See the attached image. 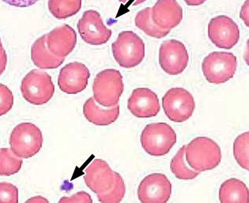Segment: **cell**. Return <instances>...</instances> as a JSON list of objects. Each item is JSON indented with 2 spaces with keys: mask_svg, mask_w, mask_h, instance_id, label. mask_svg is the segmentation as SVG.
I'll list each match as a JSON object with an SVG mask.
<instances>
[{
  "mask_svg": "<svg viewBox=\"0 0 249 203\" xmlns=\"http://www.w3.org/2000/svg\"><path fill=\"white\" fill-rule=\"evenodd\" d=\"M185 160L196 171H209L222 161V151L214 141L207 137H197L185 146Z\"/></svg>",
  "mask_w": 249,
  "mask_h": 203,
  "instance_id": "cell-1",
  "label": "cell"
},
{
  "mask_svg": "<svg viewBox=\"0 0 249 203\" xmlns=\"http://www.w3.org/2000/svg\"><path fill=\"white\" fill-rule=\"evenodd\" d=\"M178 137L170 125L153 123L146 125L142 132L140 142L148 154L160 157L167 154L177 143Z\"/></svg>",
  "mask_w": 249,
  "mask_h": 203,
  "instance_id": "cell-2",
  "label": "cell"
},
{
  "mask_svg": "<svg viewBox=\"0 0 249 203\" xmlns=\"http://www.w3.org/2000/svg\"><path fill=\"white\" fill-rule=\"evenodd\" d=\"M124 89L122 74L115 69L102 70L93 81V98L106 108H112L118 104Z\"/></svg>",
  "mask_w": 249,
  "mask_h": 203,
  "instance_id": "cell-3",
  "label": "cell"
},
{
  "mask_svg": "<svg viewBox=\"0 0 249 203\" xmlns=\"http://www.w3.org/2000/svg\"><path fill=\"white\" fill-rule=\"evenodd\" d=\"M113 56L124 68H133L141 64L145 57L143 40L132 31H124L112 43Z\"/></svg>",
  "mask_w": 249,
  "mask_h": 203,
  "instance_id": "cell-4",
  "label": "cell"
},
{
  "mask_svg": "<svg viewBox=\"0 0 249 203\" xmlns=\"http://www.w3.org/2000/svg\"><path fill=\"white\" fill-rule=\"evenodd\" d=\"M42 145V133L34 123H20L11 132V150L14 154L20 158L34 157L40 152Z\"/></svg>",
  "mask_w": 249,
  "mask_h": 203,
  "instance_id": "cell-5",
  "label": "cell"
},
{
  "mask_svg": "<svg viewBox=\"0 0 249 203\" xmlns=\"http://www.w3.org/2000/svg\"><path fill=\"white\" fill-rule=\"evenodd\" d=\"M21 92L24 99L30 104L42 105L53 98L55 85L48 73L33 70L22 79Z\"/></svg>",
  "mask_w": 249,
  "mask_h": 203,
  "instance_id": "cell-6",
  "label": "cell"
},
{
  "mask_svg": "<svg viewBox=\"0 0 249 203\" xmlns=\"http://www.w3.org/2000/svg\"><path fill=\"white\" fill-rule=\"evenodd\" d=\"M237 68V59L232 53L214 51L203 59V74L207 82L219 85L234 77Z\"/></svg>",
  "mask_w": 249,
  "mask_h": 203,
  "instance_id": "cell-7",
  "label": "cell"
},
{
  "mask_svg": "<svg viewBox=\"0 0 249 203\" xmlns=\"http://www.w3.org/2000/svg\"><path fill=\"white\" fill-rule=\"evenodd\" d=\"M162 106L167 117L174 123H184L190 118L196 102L190 92L184 88H172L162 98Z\"/></svg>",
  "mask_w": 249,
  "mask_h": 203,
  "instance_id": "cell-8",
  "label": "cell"
},
{
  "mask_svg": "<svg viewBox=\"0 0 249 203\" xmlns=\"http://www.w3.org/2000/svg\"><path fill=\"white\" fill-rule=\"evenodd\" d=\"M189 61L185 45L179 40H165L159 50V64L162 70L170 75L184 72Z\"/></svg>",
  "mask_w": 249,
  "mask_h": 203,
  "instance_id": "cell-9",
  "label": "cell"
},
{
  "mask_svg": "<svg viewBox=\"0 0 249 203\" xmlns=\"http://www.w3.org/2000/svg\"><path fill=\"white\" fill-rule=\"evenodd\" d=\"M171 195V182L162 173L146 176L138 188V197L142 203H166Z\"/></svg>",
  "mask_w": 249,
  "mask_h": 203,
  "instance_id": "cell-10",
  "label": "cell"
},
{
  "mask_svg": "<svg viewBox=\"0 0 249 203\" xmlns=\"http://www.w3.org/2000/svg\"><path fill=\"white\" fill-rule=\"evenodd\" d=\"M208 36L217 48L231 49L238 43L240 30L232 18L226 15H219L210 21Z\"/></svg>",
  "mask_w": 249,
  "mask_h": 203,
  "instance_id": "cell-11",
  "label": "cell"
},
{
  "mask_svg": "<svg viewBox=\"0 0 249 203\" xmlns=\"http://www.w3.org/2000/svg\"><path fill=\"white\" fill-rule=\"evenodd\" d=\"M77 27L82 39L91 45L106 44L112 36V30L105 26L101 15L93 10L85 11Z\"/></svg>",
  "mask_w": 249,
  "mask_h": 203,
  "instance_id": "cell-12",
  "label": "cell"
},
{
  "mask_svg": "<svg viewBox=\"0 0 249 203\" xmlns=\"http://www.w3.org/2000/svg\"><path fill=\"white\" fill-rule=\"evenodd\" d=\"M90 72L87 66L78 62L67 64L59 71L58 85L68 94H77L87 88Z\"/></svg>",
  "mask_w": 249,
  "mask_h": 203,
  "instance_id": "cell-13",
  "label": "cell"
},
{
  "mask_svg": "<svg viewBox=\"0 0 249 203\" xmlns=\"http://www.w3.org/2000/svg\"><path fill=\"white\" fill-rule=\"evenodd\" d=\"M114 180L115 171L102 159H94L85 169V183L97 195L112 188Z\"/></svg>",
  "mask_w": 249,
  "mask_h": 203,
  "instance_id": "cell-14",
  "label": "cell"
},
{
  "mask_svg": "<svg viewBox=\"0 0 249 203\" xmlns=\"http://www.w3.org/2000/svg\"><path fill=\"white\" fill-rule=\"evenodd\" d=\"M127 108L138 118L156 117L160 109L159 97L148 88L134 89L127 102Z\"/></svg>",
  "mask_w": 249,
  "mask_h": 203,
  "instance_id": "cell-15",
  "label": "cell"
},
{
  "mask_svg": "<svg viewBox=\"0 0 249 203\" xmlns=\"http://www.w3.org/2000/svg\"><path fill=\"white\" fill-rule=\"evenodd\" d=\"M45 41L48 49L53 55L65 59L76 46V33L73 28L64 24L46 34Z\"/></svg>",
  "mask_w": 249,
  "mask_h": 203,
  "instance_id": "cell-16",
  "label": "cell"
},
{
  "mask_svg": "<svg viewBox=\"0 0 249 203\" xmlns=\"http://www.w3.org/2000/svg\"><path fill=\"white\" fill-rule=\"evenodd\" d=\"M154 23L160 29L171 30L183 19V10L176 0H159L151 9Z\"/></svg>",
  "mask_w": 249,
  "mask_h": 203,
  "instance_id": "cell-17",
  "label": "cell"
},
{
  "mask_svg": "<svg viewBox=\"0 0 249 203\" xmlns=\"http://www.w3.org/2000/svg\"><path fill=\"white\" fill-rule=\"evenodd\" d=\"M83 114L87 120L97 126H108L115 123L120 116L118 104L112 108H102L93 98H89L83 105Z\"/></svg>",
  "mask_w": 249,
  "mask_h": 203,
  "instance_id": "cell-18",
  "label": "cell"
},
{
  "mask_svg": "<svg viewBox=\"0 0 249 203\" xmlns=\"http://www.w3.org/2000/svg\"><path fill=\"white\" fill-rule=\"evenodd\" d=\"M31 58L35 66L40 69H56L64 64L65 59L59 58L49 51L45 41V35L34 43L31 48Z\"/></svg>",
  "mask_w": 249,
  "mask_h": 203,
  "instance_id": "cell-19",
  "label": "cell"
},
{
  "mask_svg": "<svg viewBox=\"0 0 249 203\" xmlns=\"http://www.w3.org/2000/svg\"><path fill=\"white\" fill-rule=\"evenodd\" d=\"M219 199L222 203H249V188L241 180L232 178L222 184L219 190Z\"/></svg>",
  "mask_w": 249,
  "mask_h": 203,
  "instance_id": "cell-20",
  "label": "cell"
},
{
  "mask_svg": "<svg viewBox=\"0 0 249 203\" xmlns=\"http://www.w3.org/2000/svg\"><path fill=\"white\" fill-rule=\"evenodd\" d=\"M135 26L143 31L146 35L157 39L164 38L169 35L170 30H165L157 26L151 17V8L143 9L136 15Z\"/></svg>",
  "mask_w": 249,
  "mask_h": 203,
  "instance_id": "cell-21",
  "label": "cell"
},
{
  "mask_svg": "<svg viewBox=\"0 0 249 203\" xmlns=\"http://www.w3.org/2000/svg\"><path fill=\"white\" fill-rule=\"evenodd\" d=\"M82 0H49V11L58 19H66L78 14Z\"/></svg>",
  "mask_w": 249,
  "mask_h": 203,
  "instance_id": "cell-22",
  "label": "cell"
},
{
  "mask_svg": "<svg viewBox=\"0 0 249 203\" xmlns=\"http://www.w3.org/2000/svg\"><path fill=\"white\" fill-rule=\"evenodd\" d=\"M184 156H185V146H182L178 153L172 159L171 163H170L172 172L179 180H194L200 174V172L190 169V166L187 165Z\"/></svg>",
  "mask_w": 249,
  "mask_h": 203,
  "instance_id": "cell-23",
  "label": "cell"
},
{
  "mask_svg": "<svg viewBox=\"0 0 249 203\" xmlns=\"http://www.w3.org/2000/svg\"><path fill=\"white\" fill-rule=\"evenodd\" d=\"M22 164V159L14 154L11 150L0 149V176H9L18 173Z\"/></svg>",
  "mask_w": 249,
  "mask_h": 203,
  "instance_id": "cell-24",
  "label": "cell"
},
{
  "mask_svg": "<svg viewBox=\"0 0 249 203\" xmlns=\"http://www.w3.org/2000/svg\"><path fill=\"white\" fill-rule=\"evenodd\" d=\"M126 192V186L122 176L115 171L113 186L106 192L98 194L97 199L102 203H118L122 201Z\"/></svg>",
  "mask_w": 249,
  "mask_h": 203,
  "instance_id": "cell-25",
  "label": "cell"
},
{
  "mask_svg": "<svg viewBox=\"0 0 249 203\" xmlns=\"http://www.w3.org/2000/svg\"><path fill=\"white\" fill-rule=\"evenodd\" d=\"M249 132L239 135L233 144V154L238 165L244 169H249Z\"/></svg>",
  "mask_w": 249,
  "mask_h": 203,
  "instance_id": "cell-26",
  "label": "cell"
},
{
  "mask_svg": "<svg viewBox=\"0 0 249 203\" xmlns=\"http://www.w3.org/2000/svg\"><path fill=\"white\" fill-rule=\"evenodd\" d=\"M18 203V189L10 183H0V203Z\"/></svg>",
  "mask_w": 249,
  "mask_h": 203,
  "instance_id": "cell-27",
  "label": "cell"
},
{
  "mask_svg": "<svg viewBox=\"0 0 249 203\" xmlns=\"http://www.w3.org/2000/svg\"><path fill=\"white\" fill-rule=\"evenodd\" d=\"M13 105V93L7 85L0 84V117L8 113Z\"/></svg>",
  "mask_w": 249,
  "mask_h": 203,
  "instance_id": "cell-28",
  "label": "cell"
},
{
  "mask_svg": "<svg viewBox=\"0 0 249 203\" xmlns=\"http://www.w3.org/2000/svg\"><path fill=\"white\" fill-rule=\"evenodd\" d=\"M59 203H92L93 200L91 199L90 195L85 191H80L76 193L71 197H63L59 201Z\"/></svg>",
  "mask_w": 249,
  "mask_h": 203,
  "instance_id": "cell-29",
  "label": "cell"
},
{
  "mask_svg": "<svg viewBox=\"0 0 249 203\" xmlns=\"http://www.w3.org/2000/svg\"><path fill=\"white\" fill-rule=\"evenodd\" d=\"M5 3L15 7H28L35 4L39 0H2Z\"/></svg>",
  "mask_w": 249,
  "mask_h": 203,
  "instance_id": "cell-30",
  "label": "cell"
},
{
  "mask_svg": "<svg viewBox=\"0 0 249 203\" xmlns=\"http://www.w3.org/2000/svg\"><path fill=\"white\" fill-rule=\"evenodd\" d=\"M7 64V55L6 51L3 50L0 53V75L4 72Z\"/></svg>",
  "mask_w": 249,
  "mask_h": 203,
  "instance_id": "cell-31",
  "label": "cell"
},
{
  "mask_svg": "<svg viewBox=\"0 0 249 203\" xmlns=\"http://www.w3.org/2000/svg\"><path fill=\"white\" fill-rule=\"evenodd\" d=\"M119 1L122 2L123 4L126 5V6H130V5L138 6V5L143 3L146 0H119Z\"/></svg>",
  "mask_w": 249,
  "mask_h": 203,
  "instance_id": "cell-32",
  "label": "cell"
},
{
  "mask_svg": "<svg viewBox=\"0 0 249 203\" xmlns=\"http://www.w3.org/2000/svg\"><path fill=\"white\" fill-rule=\"evenodd\" d=\"M207 0H184V2L188 6H200L203 4Z\"/></svg>",
  "mask_w": 249,
  "mask_h": 203,
  "instance_id": "cell-33",
  "label": "cell"
},
{
  "mask_svg": "<svg viewBox=\"0 0 249 203\" xmlns=\"http://www.w3.org/2000/svg\"><path fill=\"white\" fill-rule=\"evenodd\" d=\"M28 203L29 202H36V203H40V202H45V203H48V200L44 199L43 197L41 196H36L35 198H33V199H30V200H28Z\"/></svg>",
  "mask_w": 249,
  "mask_h": 203,
  "instance_id": "cell-34",
  "label": "cell"
},
{
  "mask_svg": "<svg viewBox=\"0 0 249 203\" xmlns=\"http://www.w3.org/2000/svg\"><path fill=\"white\" fill-rule=\"evenodd\" d=\"M3 50H4V49L2 47V41H1V39H0V53L2 52Z\"/></svg>",
  "mask_w": 249,
  "mask_h": 203,
  "instance_id": "cell-35",
  "label": "cell"
}]
</instances>
